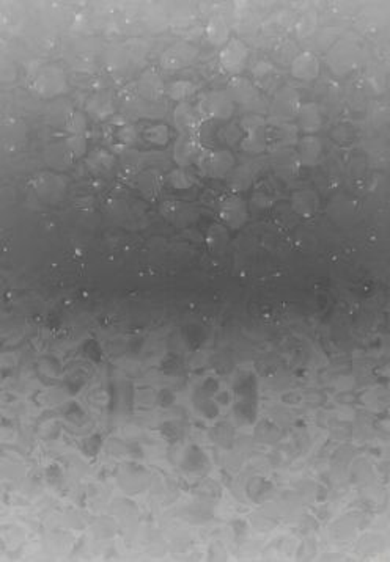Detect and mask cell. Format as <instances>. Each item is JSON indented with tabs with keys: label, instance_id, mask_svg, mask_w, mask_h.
I'll use <instances>...</instances> for the list:
<instances>
[{
	"label": "cell",
	"instance_id": "1",
	"mask_svg": "<svg viewBox=\"0 0 390 562\" xmlns=\"http://www.w3.org/2000/svg\"><path fill=\"white\" fill-rule=\"evenodd\" d=\"M362 60V47L351 38L336 41L327 52V65L336 76H345L354 71Z\"/></svg>",
	"mask_w": 390,
	"mask_h": 562
},
{
	"label": "cell",
	"instance_id": "2",
	"mask_svg": "<svg viewBox=\"0 0 390 562\" xmlns=\"http://www.w3.org/2000/svg\"><path fill=\"white\" fill-rule=\"evenodd\" d=\"M227 91L235 105H240L242 110L249 112V114L260 115L266 109V102H264L261 96V90L252 80L246 79V77H233L228 82Z\"/></svg>",
	"mask_w": 390,
	"mask_h": 562
},
{
	"label": "cell",
	"instance_id": "3",
	"mask_svg": "<svg viewBox=\"0 0 390 562\" xmlns=\"http://www.w3.org/2000/svg\"><path fill=\"white\" fill-rule=\"evenodd\" d=\"M203 119H220L227 121L235 114V102L230 97L227 90H214L205 93L199 100V105H195Z\"/></svg>",
	"mask_w": 390,
	"mask_h": 562
},
{
	"label": "cell",
	"instance_id": "4",
	"mask_svg": "<svg viewBox=\"0 0 390 562\" xmlns=\"http://www.w3.org/2000/svg\"><path fill=\"white\" fill-rule=\"evenodd\" d=\"M199 168L201 173L210 178H225L230 172L235 168V157L228 150H201L197 159Z\"/></svg>",
	"mask_w": 390,
	"mask_h": 562
},
{
	"label": "cell",
	"instance_id": "5",
	"mask_svg": "<svg viewBox=\"0 0 390 562\" xmlns=\"http://www.w3.org/2000/svg\"><path fill=\"white\" fill-rule=\"evenodd\" d=\"M264 129H266V119L261 115H247L241 121V150L247 154H261L266 150V137H264Z\"/></svg>",
	"mask_w": 390,
	"mask_h": 562
},
{
	"label": "cell",
	"instance_id": "6",
	"mask_svg": "<svg viewBox=\"0 0 390 562\" xmlns=\"http://www.w3.org/2000/svg\"><path fill=\"white\" fill-rule=\"evenodd\" d=\"M301 96L295 87L283 85L276 91L273 102L269 104V115L271 119L277 121H291L296 118L299 107H301Z\"/></svg>",
	"mask_w": 390,
	"mask_h": 562
},
{
	"label": "cell",
	"instance_id": "7",
	"mask_svg": "<svg viewBox=\"0 0 390 562\" xmlns=\"http://www.w3.org/2000/svg\"><path fill=\"white\" fill-rule=\"evenodd\" d=\"M264 137H266V148L269 150L277 151L292 148L299 142V129L292 123L269 119V121H266Z\"/></svg>",
	"mask_w": 390,
	"mask_h": 562
},
{
	"label": "cell",
	"instance_id": "8",
	"mask_svg": "<svg viewBox=\"0 0 390 562\" xmlns=\"http://www.w3.org/2000/svg\"><path fill=\"white\" fill-rule=\"evenodd\" d=\"M249 47L240 38H230L228 43L220 49L219 63L225 73L240 76L247 66Z\"/></svg>",
	"mask_w": 390,
	"mask_h": 562
},
{
	"label": "cell",
	"instance_id": "9",
	"mask_svg": "<svg viewBox=\"0 0 390 562\" xmlns=\"http://www.w3.org/2000/svg\"><path fill=\"white\" fill-rule=\"evenodd\" d=\"M35 88L45 97H54L66 90L65 73L57 66H45L35 77Z\"/></svg>",
	"mask_w": 390,
	"mask_h": 562
},
{
	"label": "cell",
	"instance_id": "10",
	"mask_svg": "<svg viewBox=\"0 0 390 562\" xmlns=\"http://www.w3.org/2000/svg\"><path fill=\"white\" fill-rule=\"evenodd\" d=\"M197 55L199 49L191 43L173 44L161 55V66L167 71H178V69L192 65Z\"/></svg>",
	"mask_w": 390,
	"mask_h": 562
},
{
	"label": "cell",
	"instance_id": "11",
	"mask_svg": "<svg viewBox=\"0 0 390 562\" xmlns=\"http://www.w3.org/2000/svg\"><path fill=\"white\" fill-rule=\"evenodd\" d=\"M291 76L297 80L312 82L315 80L321 71V63L315 54L310 51L299 52L292 61L290 63Z\"/></svg>",
	"mask_w": 390,
	"mask_h": 562
},
{
	"label": "cell",
	"instance_id": "12",
	"mask_svg": "<svg viewBox=\"0 0 390 562\" xmlns=\"http://www.w3.org/2000/svg\"><path fill=\"white\" fill-rule=\"evenodd\" d=\"M173 123H175L181 133L195 136V132L201 128L203 118H201L200 112L195 105H191L187 102H179L175 110H173Z\"/></svg>",
	"mask_w": 390,
	"mask_h": 562
},
{
	"label": "cell",
	"instance_id": "13",
	"mask_svg": "<svg viewBox=\"0 0 390 562\" xmlns=\"http://www.w3.org/2000/svg\"><path fill=\"white\" fill-rule=\"evenodd\" d=\"M201 145L195 136H187V133H181L177 138L175 145H173V159L179 167H189L197 162V159L201 153Z\"/></svg>",
	"mask_w": 390,
	"mask_h": 562
},
{
	"label": "cell",
	"instance_id": "14",
	"mask_svg": "<svg viewBox=\"0 0 390 562\" xmlns=\"http://www.w3.org/2000/svg\"><path fill=\"white\" fill-rule=\"evenodd\" d=\"M271 164H273V168H274L277 177L282 179H290L292 177H296L299 168H301V162H299L297 153L292 148L273 151Z\"/></svg>",
	"mask_w": 390,
	"mask_h": 562
},
{
	"label": "cell",
	"instance_id": "15",
	"mask_svg": "<svg viewBox=\"0 0 390 562\" xmlns=\"http://www.w3.org/2000/svg\"><path fill=\"white\" fill-rule=\"evenodd\" d=\"M296 118L297 129H301L305 136H315L323 126V114L317 102L301 104Z\"/></svg>",
	"mask_w": 390,
	"mask_h": 562
},
{
	"label": "cell",
	"instance_id": "16",
	"mask_svg": "<svg viewBox=\"0 0 390 562\" xmlns=\"http://www.w3.org/2000/svg\"><path fill=\"white\" fill-rule=\"evenodd\" d=\"M297 157L301 167H315L323 154V142L317 136H305L297 142Z\"/></svg>",
	"mask_w": 390,
	"mask_h": 562
},
{
	"label": "cell",
	"instance_id": "17",
	"mask_svg": "<svg viewBox=\"0 0 390 562\" xmlns=\"http://www.w3.org/2000/svg\"><path fill=\"white\" fill-rule=\"evenodd\" d=\"M205 35L213 46L224 47L230 41V29L222 18H211L205 29Z\"/></svg>",
	"mask_w": 390,
	"mask_h": 562
},
{
	"label": "cell",
	"instance_id": "18",
	"mask_svg": "<svg viewBox=\"0 0 390 562\" xmlns=\"http://www.w3.org/2000/svg\"><path fill=\"white\" fill-rule=\"evenodd\" d=\"M88 114L96 119L109 118L114 114V102L107 95H95L87 101Z\"/></svg>",
	"mask_w": 390,
	"mask_h": 562
},
{
	"label": "cell",
	"instance_id": "19",
	"mask_svg": "<svg viewBox=\"0 0 390 562\" xmlns=\"http://www.w3.org/2000/svg\"><path fill=\"white\" fill-rule=\"evenodd\" d=\"M138 91L146 100H156L162 93V82L161 77L153 71H146L138 79Z\"/></svg>",
	"mask_w": 390,
	"mask_h": 562
},
{
	"label": "cell",
	"instance_id": "20",
	"mask_svg": "<svg viewBox=\"0 0 390 562\" xmlns=\"http://www.w3.org/2000/svg\"><path fill=\"white\" fill-rule=\"evenodd\" d=\"M317 25H318L317 11H313V10L302 11L301 15L295 19V32L297 35V38L305 40V38L312 37V35H315Z\"/></svg>",
	"mask_w": 390,
	"mask_h": 562
},
{
	"label": "cell",
	"instance_id": "21",
	"mask_svg": "<svg viewBox=\"0 0 390 562\" xmlns=\"http://www.w3.org/2000/svg\"><path fill=\"white\" fill-rule=\"evenodd\" d=\"M256 173H259V167H256V164L247 162L238 168H235L230 181H232V186L236 189V191H242V189H247L250 184H252Z\"/></svg>",
	"mask_w": 390,
	"mask_h": 562
},
{
	"label": "cell",
	"instance_id": "22",
	"mask_svg": "<svg viewBox=\"0 0 390 562\" xmlns=\"http://www.w3.org/2000/svg\"><path fill=\"white\" fill-rule=\"evenodd\" d=\"M195 91H197V87H195L194 82H191V80H177V82H172L170 85L167 87L165 93L173 101L186 102L187 100H189V97H192L195 95Z\"/></svg>",
	"mask_w": 390,
	"mask_h": 562
},
{
	"label": "cell",
	"instance_id": "23",
	"mask_svg": "<svg viewBox=\"0 0 390 562\" xmlns=\"http://www.w3.org/2000/svg\"><path fill=\"white\" fill-rule=\"evenodd\" d=\"M276 76H277L276 66L268 60L256 61L255 65H254V68H252V77L256 82L255 83L256 87H259V85H264V87L271 85V83L274 82Z\"/></svg>",
	"mask_w": 390,
	"mask_h": 562
},
{
	"label": "cell",
	"instance_id": "24",
	"mask_svg": "<svg viewBox=\"0 0 390 562\" xmlns=\"http://www.w3.org/2000/svg\"><path fill=\"white\" fill-rule=\"evenodd\" d=\"M129 54L126 52V49L115 47L110 49L106 54V65L110 71H123L124 68L128 66L129 63Z\"/></svg>",
	"mask_w": 390,
	"mask_h": 562
},
{
	"label": "cell",
	"instance_id": "25",
	"mask_svg": "<svg viewBox=\"0 0 390 562\" xmlns=\"http://www.w3.org/2000/svg\"><path fill=\"white\" fill-rule=\"evenodd\" d=\"M167 181L170 182V184L175 187V189H189L195 184V177L194 174L187 170V168H177V170H173Z\"/></svg>",
	"mask_w": 390,
	"mask_h": 562
},
{
	"label": "cell",
	"instance_id": "26",
	"mask_svg": "<svg viewBox=\"0 0 390 562\" xmlns=\"http://www.w3.org/2000/svg\"><path fill=\"white\" fill-rule=\"evenodd\" d=\"M143 137L146 142L155 143V145H165L167 140H169V128L162 124L151 126V128L145 129Z\"/></svg>",
	"mask_w": 390,
	"mask_h": 562
},
{
	"label": "cell",
	"instance_id": "27",
	"mask_svg": "<svg viewBox=\"0 0 390 562\" xmlns=\"http://www.w3.org/2000/svg\"><path fill=\"white\" fill-rule=\"evenodd\" d=\"M87 129V118L83 116L81 112H73L66 119V131H69L73 136H82Z\"/></svg>",
	"mask_w": 390,
	"mask_h": 562
},
{
	"label": "cell",
	"instance_id": "28",
	"mask_svg": "<svg viewBox=\"0 0 390 562\" xmlns=\"http://www.w3.org/2000/svg\"><path fill=\"white\" fill-rule=\"evenodd\" d=\"M297 54H299L297 47L292 44V41H283V43L277 47L276 59L280 61L282 65H290Z\"/></svg>",
	"mask_w": 390,
	"mask_h": 562
},
{
	"label": "cell",
	"instance_id": "29",
	"mask_svg": "<svg viewBox=\"0 0 390 562\" xmlns=\"http://www.w3.org/2000/svg\"><path fill=\"white\" fill-rule=\"evenodd\" d=\"M317 203H318V198H317V195H315V192L313 191H310V189H305V191H299V192H296L295 195H292V205H295V208H313L315 206L317 208Z\"/></svg>",
	"mask_w": 390,
	"mask_h": 562
},
{
	"label": "cell",
	"instance_id": "30",
	"mask_svg": "<svg viewBox=\"0 0 390 562\" xmlns=\"http://www.w3.org/2000/svg\"><path fill=\"white\" fill-rule=\"evenodd\" d=\"M66 150L73 157H81L87 151L85 140L82 136H71L66 140Z\"/></svg>",
	"mask_w": 390,
	"mask_h": 562
},
{
	"label": "cell",
	"instance_id": "31",
	"mask_svg": "<svg viewBox=\"0 0 390 562\" xmlns=\"http://www.w3.org/2000/svg\"><path fill=\"white\" fill-rule=\"evenodd\" d=\"M90 164H92L95 168H100V170L101 168H104V170H109V168L114 164V159L109 153L98 150L92 154V157H90Z\"/></svg>",
	"mask_w": 390,
	"mask_h": 562
},
{
	"label": "cell",
	"instance_id": "32",
	"mask_svg": "<svg viewBox=\"0 0 390 562\" xmlns=\"http://www.w3.org/2000/svg\"><path fill=\"white\" fill-rule=\"evenodd\" d=\"M220 136H222V140H224V142H225V143H228V145H235V143H238V142H240V138H241V136H242L241 124L232 123V124L228 126V128H224V129H222Z\"/></svg>",
	"mask_w": 390,
	"mask_h": 562
}]
</instances>
